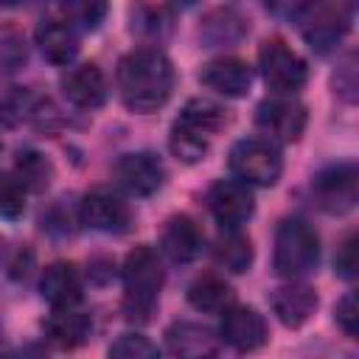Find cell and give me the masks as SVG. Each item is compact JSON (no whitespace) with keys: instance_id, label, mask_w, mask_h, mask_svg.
<instances>
[{"instance_id":"obj_1","label":"cell","mask_w":359,"mask_h":359,"mask_svg":"<svg viewBox=\"0 0 359 359\" xmlns=\"http://www.w3.org/2000/svg\"><path fill=\"white\" fill-rule=\"evenodd\" d=\"M118 90L132 112L160 109L174 90V67L157 48H135L118 62Z\"/></svg>"},{"instance_id":"obj_2","label":"cell","mask_w":359,"mask_h":359,"mask_svg":"<svg viewBox=\"0 0 359 359\" xmlns=\"http://www.w3.org/2000/svg\"><path fill=\"white\" fill-rule=\"evenodd\" d=\"M123 309L132 320H149L151 309L157 306V294L163 289V264L154 247L137 244L123 261Z\"/></svg>"},{"instance_id":"obj_3","label":"cell","mask_w":359,"mask_h":359,"mask_svg":"<svg viewBox=\"0 0 359 359\" xmlns=\"http://www.w3.org/2000/svg\"><path fill=\"white\" fill-rule=\"evenodd\" d=\"M320 258V236L306 219H283L275 233V272L280 278H300L317 266Z\"/></svg>"},{"instance_id":"obj_4","label":"cell","mask_w":359,"mask_h":359,"mask_svg":"<svg viewBox=\"0 0 359 359\" xmlns=\"http://www.w3.org/2000/svg\"><path fill=\"white\" fill-rule=\"evenodd\" d=\"M294 22L300 36L317 50L328 53L331 48L339 45V39L351 28V14L342 3L337 0H306L294 11Z\"/></svg>"},{"instance_id":"obj_5","label":"cell","mask_w":359,"mask_h":359,"mask_svg":"<svg viewBox=\"0 0 359 359\" xmlns=\"http://www.w3.org/2000/svg\"><path fill=\"white\" fill-rule=\"evenodd\" d=\"M230 171L236 174V180L247 185L269 188L280 180L283 157L275 143L264 137H247L230 149Z\"/></svg>"},{"instance_id":"obj_6","label":"cell","mask_w":359,"mask_h":359,"mask_svg":"<svg viewBox=\"0 0 359 359\" xmlns=\"http://www.w3.org/2000/svg\"><path fill=\"white\" fill-rule=\"evenodd\" d=\"M258 65L266 87L275 93H294L309 79L306 62L283 39H266L258 50Z\"/></svg>"},{"instance_id":"obj_7","label":"cell","mask_w":359,"mask_h":359,"mask_svg":"<svg viewBox=\"0 0 359 359\" xmlns=\"http://www.w3.org/2000/svg\"><path fill=\"white\" fill-rule=\"evenodd\" d=\"M255 126L269 143H294L306 129V107L294 98H266L255 109Z\"/></svg>"},{"instance_id":"obj_8","label":"cell","mask_w":359,"mask_h":359,"mask_svg":"<svg viewBox=\"0 0 359 359\" xmlns=\"http://www.w3.org/2000/svg\"><path fill=\"white\" fill-rule=\"evenodd\" d=\"M208 208L213 213V219L227 227V230H238L255 210V199L247 182L241 180H219L210 185L208 191Z\"/></svg>"},{"instance_id":"obj_9","label":"cell","mask_w":359,"mask_h":359,"mask_svg":"<svg viewBox=\"0 0 359 359\" xmlns=\"http://www.w3.org/2000/svg\"><path fill=\"white\" fill-rule=\"evenodd\" d=\"M311 188H314L317 205L325 213L342 216V213L353 210V205H356V165L353 163L331 165L317 174Z\"/></svg>"},{"instance_id":"obj_10","label":"cell","mask_w":359,"mask_h":359,"mask_svg":"<svg viewBox=\"0 0 359 359\" xmlns=\"http://www.w3.org/2000/svg\"><path fill=\"white\" fill-rule=\"evenodd\" d=\"M219 337L222 342H227L230 348L247 353V351H258L266 342V320L252 309V306H227L222 325H219Z\"/></svg>"},{"instance_id":"obj_11","label":"cell","mask_w":359,"mask_h":359,"mask_svg":"<svg viewBox=\"0 0 359 359\" xmlns=\"http://www.w3.org/2000/svg\"><path fill=\"white\" fill-rule=\"evenodd\" d=\"M115 177H118V182L129 194L151 196L154 191H160V185L165 180V168H163L157 154H151V151H132V154H123L118 160Z\"/></svg>"},{"instance_id":"obj_12","label":"cell","mask_w":359,"mask_h":359,"mask_svg":"<svg viewBox=\"0 0 359 359\" xmlns=\"http://www.w3.org/2000/svg\"><path fill=\"white\" fill-rule=\"evenodd\" d=\"M81 224H87L90 230L98 233H123L132 222V213L126 208V202H121L115 194L109 191H90L81 199Z\"/></svg>"},{"instance_id":"obj_13","label":"cell","mask_w":359,"mask_h":359,"mask_svg":"<svg viewBox=\"0 0 359 359\" xmlns=\"http://www.w3.org/2000/svg\"><path fill=\"white\" fill-rule=\"evenodd\" d=\"M199 81L202 87L219 93V95H227V98H241L250 93V84H252V70L247 62L241 59H233V56H224V59H213L208 62L202 70H199Z\"/></svg>"},{"instance_id":"obj_14","label":"cell","mask_w":359,"mask_h":359,"mask_svg":"<svg viewBox=\"0 0 359 359\" xmlns=\"http://www.w3.org/2000/svg\"><path fill=\"white\" fill-rule=\"evenodd\" d=\"M62 90L67 101L81 109H98L107 101V79L98 70V65H90V62L70 67L62 79Z\"/></svg>"},{"instance_id":"obj_15","label":"cell","mask_w":359,"mask_h":359,"mask_svg":"<svg viewBox=\"0 0 359 359\" xmlns=\"http://www.w3.org/2000/svg\"><path fill=\"white\" fill-rule=\"evenodd\" d=\"M269 303H272L275 317L286 328H300L317 311V294H314V289L306 286V283H294V280L286 283V286H278L272 292Z\"/></svg>"},{"instance_id":"obj_16","label":"cell","mask_w":359,"mask_h":359,"mask_svg":"<svg viewBox=\"0 0 359 359\" xmlns=\"http://www.w3.org/2000/svg\"><path fill=\"white\" fill-rule=\"evenodd\" d=\"M160 250L163 255H168L174 264H188L199 255L202 250V230L199 224L180 213V216H171L160 233Z\"/></svg>"},{"instance_id":"obj_17","label":"cell","mask_w":359,"mask_h":359,"mask_svg":"<svg viewBox=\"0 0 359 359\" xmlns=\"http://www.w3.org/2000/svg\"><path fill=\"white\" fill-rule=\"evenodd\" d=\"M36 48L50 65H70L79 53V34L70 22L45 20L36 28Z\"/></svg>"},{"instance_id":"obj_18","label":"cell","mask_w":359,"mask_h":359,"mask_svg":"<svg viewBox=\"0 0 359 359\" xmlns=\"http://www.w3.org/2000/svg\"><path fill=\"white\" fill-rule=\"evenodd\" d=\"M93 331V323L76 306H59L45 320V337L56 348H79Z\"/></svg>"},{"instance_id":"obj_19","label":"cell","mask_w":359,"mask_h":359,"mask_svg":"<svg viewBox=\"0 0 359 359\" xmlns=\"http://www.w3.org/2000/svg\"><path fill=\"white\" fill-rule=\"evenodd\" d=\"M39 292H42V297L53 309H59V306H76L81 300V278H79V272H76L73 264L56 261V264H50L42 272Z\"/></svg>"},{"instance_id":"obj_20","label":"cell","mask_w":359,"mask_h":359,"mask_svg":"<svg viewBox=\"0 0 359 359\" xmlns=\"http://www.w3.org/2000/svg\"><path fill=\"white\" fill-rule=\"evenodd\" d=\"M165 345L174 356H188V359L213 356L219 348L213 331L205 325H196V323H174L165 331Z\"/></svg>"},{"instance_id":"obj_21","label":"cell","mask_w":359,"mask_h":359,"mask_svg":"<svg viewBox=\"0 0 359 359\" xmlns=\"http://www.w3.org/2000/svg\"><path fill=\"white\" fill-rule=\"evenodd\" d=\"M247 22L238 11L233 8H216L205 17L202 28H199V36L205 39L208 48H216V45H236L238 39L247 36Z\"/></svg>"},{"instance_id":"obj_22","label":"cell","mask_w":359,"mask_h":359,"mask_svg":"<svg viewBox=\"0 0 359 359\" xmlns=\"http://www.w3.org/2000/svg\"><path fill=\"white\" fill-rule=\"evenodd\" d=\"M188 303L196 311H224L233 303V289L216 275H202L188 286Z\"/></svg>"},{"instance_id":"obj_23","label":"cell","mask_w":359,"mask_h":359,"mask_svg":"<svg viewBox=\"0 0 359 359\" xmlns=\"http://www.w3.org/2000/svg\"><path fill=\"white\" fill-rule=\"evenodd\" d=\"M177 121L194 126V129L202 132V135H213V132H219V129L227 123V109H224L222 104L210 101V98H191V101L182 107V112H180Z\"/></svg>"},{"instance_id":"obj_24","label":"cell","mask_w":359,"mask_h":359,"mask_svg":"<svg viewBox=\"0 0 359 359\" xmlns=\"http://www.w3.org/2000/svg\"><path fill=\"white\" fill-rule=\"evenodd\" d=\"M213 258L227 272H247L252 264V244L247 236L230 230V233L219 236V241L213 247Z\"/></svg>"},{"instance_id":"obj_25","label":"cell","mask_w":359,"mask_h":359,"mask_svg":"<svg viewBox=\"0 0 359 359\" xmlns=\"http://www.w3.org/2000/svg\"><path fill=\"white\" fill-rule=\"evenodd\" d=\"M168 146H171V154L177 160H182L185 165H194L208 151V135L196 132L194 126H188L182 121H174L171 135H168Z\"/></svg>"},{"instance_id":"obj_26","label":"cell","mask_w":359,"mask_h":359,"mask_svg":"<svg viewBox=\"0 0 359 359\" xmlns=\"http://www.w3.org/2000/svg\"><path fill=\"white\" fill-rule=\"evenodd\" d=\"M14 171H17L14 177L25 185V191H45L53 180V168L39 151H20Z\"/></svg>"},{"instance_id":"obj_27","label":"cell","mask_w":359,"mask_h":359,"mask_svg":"<svg viewBox=\"0 0 359 359\" xmlns=\"http://www.w3.org/2000/svg\"><path fill=\"white\" fill-rule=\"evenodd\" d=\"M28 62L25 36L14 25H0V76L17 73Z\"/></svg>"},{"instance_id":"obj_28","label":"cell","mask_w":359,"mask_h":359,"mask_svg":"<svg viewBox=\"0 0 359 359\" xmlns=\"http://www.w3.org/2000/svg\"><path fill=\"white\" fill-rule=\"evenodd\" d=\"M65 14L70 20V25H79V28H98L109 11V0H65Z\"/></svg>"},{"instance_id":"obj_29","label":"cell","mask_w":359,"mask_h":359,"mask_svg":"<svg viewBox=\"0 0 359 359\" xmlns=\"http://www.w3.org/2000/svg\"><path fill=\"white\" fill-rule=\"evenodd\" d=\"M25 210V185L14 174H0V219H20Z\"/></svg>"},{"instance_id":"obj_30","label":"cell","mask_w":359,"mask_h":359,"mask_svg":"<svg viewBox=\"0 0 359 359\" xmlns=\"http://www.w3.org/2000/svg\"><path fill=\"white\" fill-rule=\"evenodd\" d=\"M109 356H115V359H157L160 351L154 342H149L140 334H123L109 345Z\"/></svg>"},{"instance_id":"obj_31","label":"cell","mask_w":359,"mask_h":359,"mask_svg":"<svg viewBox=\"0 0 359 359\" xmlns=\"http://www.w3.org/2000/svg\"><path fill=\"white\" fill-rule=\"evenodd\" d=\"M337 323H339V328L351 337V339H356L359 337V306H356V297L353 294H345L339 303H337Z\"/></svg>"},{"instance_id":"obj_32","label":"cell","mask_w":359,"mask_h":359,"mask_svg":"<svg viewBox=\"0 0 359 359\" xmlns=\"http://www.w3.org/2000/svg\"><path fill=\"white\" fill-rule=\"evenodd\" d=\"M334 266H337V272H339L345 280H353V275H356V238H348V241L342 244V250H339Z\"/></svg>"},{"instance_id":"obj_33","label":"cell","mask_w":359,"mask_h":359,"mask_svg":"<svg viewBox=\"0 0 359 359\" xmlns=\"http://www.w3.org/2000/svg\"><path fill=\"white\" fill-rule=\"evenodd\" d=\"M20 3H25V0H0L3 8H14V6H20Z\"/></svg>"},{"instance_id":"obj_34","label":"cell","mask_w":359,"mask_h":359,"mask_svg":"<svg viewBox=\"0 0 359 359\" xmlns=\"http://www.w3.org/2000/svg\"><path fill=\"white\" fill-rule=\"evenodd\" d=\"M180 3H185V6H191V3H196V0H180Z\"/></svg>"}]
</instances>
